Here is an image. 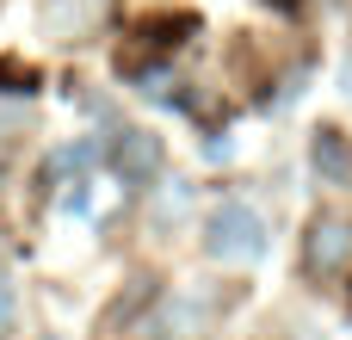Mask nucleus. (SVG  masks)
<instances>
[{
    "label": "nucleus",
    "mask_w": 352,
    "mask_h": 340,
    "mask_svg": "<svg viewBox=\"0 0 352 340\" xmlns=\"http://www.w3.org/2000/svg\"><path fill=\"white\" fill-rule=\"evenodd\" d=\"M266 6H278V12H297V6H303V0H266Z\"/></svg>",
    "instance_id": "8"
},
{
    "label": "nucleus",
    "mask_w": 352,
    "mask_h": 340,
    "mask_svg": "<svg viewBox=\"0 0 352 340\" xmlns=\"http://www.w3.org/2000/svg\"><path fill=\"white\" fill-rule=\"evenodd\" d=\"M105 161H111V173H118L130 192H142V186L161 173L167 155H161V136H155V130H118L111 149H105Z\"/></svg>",
    "instance_id": "3"
},
{
    "label": "nucleus",
    "mask_w": 352,
    "mask_h": 340,
    "mask_svg": "<svg viewBox=\"0 0 352 340\" xmlns=\"http://www.w3.org/2000/svg\"><path fill=\"white\" fill-rule=\"evenodd\" d=\"M352 260V217L346 211H322L309 217V235H303V273L309 279H334L346 273Z\"/></svg>",
    "instance_id": "2"
},
{
    "label": "nucleus",
    "mask_w": 352,
    "mask_h": 340,
    "mask_svg": "<svg viewBox=\"0 0 352 340\" xmlns=\"http://www.w3.org/2000/svg\"><path fill=\"white\" fill-rule=\"evenodd\" d=\"M12 310H19V304H12V285H6V273H0V340L12 328Z\"/></svg>",
    "instance_id": "7"
},
{
    "label": "nucleus",
    "mask_w": 352,
    "mask_h": 340,
    "mask_svg": "<svg viewBox=\"0 0 352 340\" xmlns=\"http://www.w3.org/2000/svg\"><path fill=\"white\" fill-rule=\"evenodd\" d=\"M186 31H198V19H192V12H179V19H173V12H161V19H148V25L136 31V43L167 56V50H179V43H186Z\"/></svg>",
    "instance_id": "5"
},
{
    "label": "nucleus",
    "mask_w": 352,
    "mask_h": 340,
    "mask_svg": "<svg viewBox=\"0 0 352 340\" xmlns=\"http://www.w3.org/2000/svg\"><path fill=\"white\" fill-rule=\"evenodd\" d=\"M309 167L328 180V186H352V136H340L334 124H322L309 136Z\"/></svg>",
    "instance_id": "4"
},
{
    "label": "nucleus",
    "mask_w": 352,
    "mask_h": 340,
    "mask_svg": "<svg viewBox=\"0 0 352 340\" xmlns=\"http://www.w3.org/2000/svg\"><path fill=\"white\" fill-rule=\"evenodd\" d=\"M0 93H37V74L25 62H0Z\"/></svg>",
    "instance_id": "6"
},
{
    "label": "nucleus",
    "mask_w": 352,
    "mask_h": 340,
    "mask_svg": "<svg viewBox=\"0 0 352 340\" xmlns=\"http://www.w3.org/2000/svg\"><path fill=\"white\" fill-rule=\"evenodd\" d=\"M204 254L223 260V266L260 260V254H266V217H260L254 204H223V211L210 217V229H204Z\"/></svg>",
    "instance_id": "1"
}]
</instances>
